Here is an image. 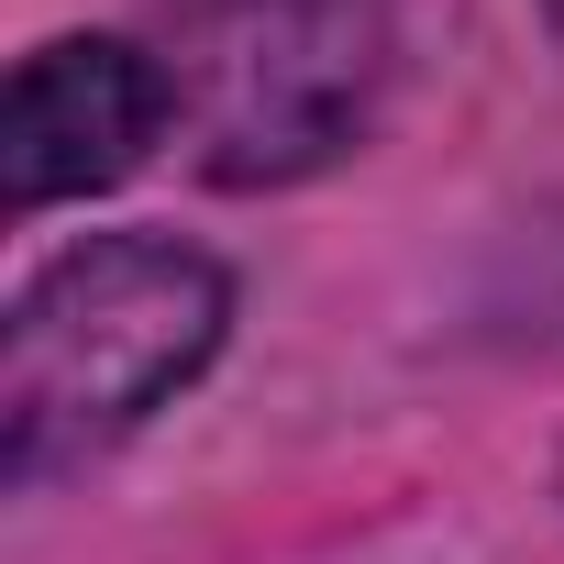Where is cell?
Segmentation results:
<instances>
[{
  "instance_id": "4",
  "label": "cell",
  "mask_w": 564,
  "mask_h": 564,
  "mask_svg": "<svg viewBox=\"0 0 564 564\" xmlns=\"http://www.w3.org/2000/svg\"><path fill=\"white\" fill-rule=\"evenodd\" d=\"M553 34H564V0H553Z\"/></svg>"
},
{
  "instance_id": "1",
  "label": "cell",
  "mask_w": 564,
  "mask_h": 564,
  "mask_svg": "<svg viewBox=\"0 0 564 564\" xmlns=\"http://www.w3.org/2000/svg\"><path fill=\"white\" fill-rule=\"evenodd\" d=\"M232 322L221 265L166 232H89L12 300V355H0V454L12 476L89 465L122 443L166 388L210 366Z\"/></svg>"
},
{
  "instance_id": "3",
  "label": "cell",
  "mask_w": 564,
  "mask_h": 564,
  "mask_svg": "<svg viewBox=\"0 0 564 564\" xmlns=\"http://www.w3.org/2000/svg\"><path fill=\"white\" fill-rule=\"evenodd\" d=\"M177 111V78L166 56L122 45V34H67V45H34L12 67V111H0V166H12V210H45V199H89L111 177L144 166V144L166 133Z\"/></svg>"
},
{
  "instance_id": "2",
  "label": "cell",
  "mask_w": 564,
  "mask_h": 564,
  "mask_svg": "<svg viewBox=\"0 0 564 564\" xmlns=\"http://www.w3.org/2000/svg\"><path fill=\"white\" fill-rule=\"evenodd\" d=\"M166 78L199 111V155L221 188L311 177L366 133L377 100V23L366 0H177Z\"/></svg>"
}]
</instances>
